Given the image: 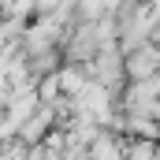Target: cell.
<instances>
[{
	"mask_svg": "<svg viewBox=\"0 0 160 160\" xmlns=\"http://www.w3.org/2000/svg\"><path fill=\"white\" fill-rule=\"evenodd\" d=\"M48 123H52V108H41L30 123H22V138H26V142H38L41 134L48 130Z\"/></svg>",
	"mask_w": 160,
	"mask_h": 160,
	"instance_id": "3957f363",
	"label": "cell"
},
{
	"mask_svg": "<svg viewBox=\"0 0 160 160\" xmlns=\"http://www.w3.org/2000/svg\"><path fill=\"white\" fill-rule=\"evenodd\" d=\"M127 160H157V149H153L149 142H134L130 153H127Z\"/></svg>",
	"mask_w": 160,
	"mask_h": 160,
	"instance_id": "277c9868",
	"label": "cell"
},
{
	"mask_svg": "<svg viewBox=\"0 0 160 160\" xmlns=\"http://www.w3.org/2000/svg\"><path fill=\"white\" fill-rule=\"evenodd\" d=\"M160 71V48H149V45H142L130 60H127V75L130 78H138V82H145V78H153Z\"/></svg>",
	"mask_w": 160,
	"mask_h": 160,
	"instance_id": "6da1fadb",
	"label": "cell"
},
{
	"mask_svg": "<svg viewBox=\"0 0 160 160\" xmlns=\"http://www.w3.org/2000/svg\"><path fill=\"white\" fill-rule=\"evenodd\" d=\"M123 157V145L108 134H97L93 145H89V160H119Z\"/></svg>",
	"mask_w": 160,
	"mask_h": 160,
	"instance_id": "7a4b0ae2",
	"label": "cell"
}]
</instances>
